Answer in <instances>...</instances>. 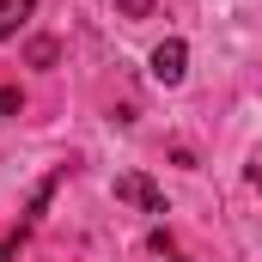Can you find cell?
<instances>
[{
    "label": "cell",
    "mask_w": 262,
    "mask_h": 262,
    "mask_svg": "<svg viewBox=\"0 0 262 262\" xmlns=\"http://www.w3.org/2000/svg\"><path fill=\"white\" fill-rule=\"evenodd\" d=\"M31 12H37V0H0V43H6V37H18Z\"/></svg>",
    "instance_id": "obj_3"
},
{
    "label": "cell",
    "mask_w": 262,
    "mask_h": 262,
    "mask_svg": "<svg viewBox=\"0 0 262 262\" xmlns=\"http://www.w3.org/2000/svg\"><path fill=\"white\" fill-rule=\"evenodd\" d=\"M18 238H25V232H0V262H6L12 250H18Z\"/></svg>",
    "instance_id": "obj_6"
},
{
    "label": "cell",
    "mask_w": 262,
    "mask_h": 262,
    "mask_svg": "<svg viewBox=\"0 0 262 262\" xmlns=\"http://www.w3.org/2000/svg\"><path fill=\"white\" fill-rule=\"evenodd\" d=\"M18 104H25L18 85H0V116H18Z\"/></svg>",
    "instance_id": "obj_5"
},
{
    "label": "cell",
    "mask_w": 262,
    "mask_h": 262,
    "mask_svg": "<svg viewBox=\"0 0 262 262\" xmlns=\"http://www.w3.org/2000/svg\"><path fill=\"white\" fill-rule=\"evenodd\" d=\"M159 262H183V256H171V250H159Z\"/></svg>",
    "instance_id": "obj_8"
},
{
    "label": "cell",
    "mask_w": 262,
    "mask_h": 262,
    "mask_svg": "<svg viewBox=\"0 0 262 262\" xmlns=\"http://www.w3.org/2000/svg\"><path fill=\"white\" fill-rule=\"evenodd\" d=\"M122 12H152V0H116Z\"/></svg>",
    "instance_id": "obj_7"
},
{
    "label": "cell",
    "mask_w": 262,
    "mask_h": 262,
    "mask_svg": "<svg viewBox=\"0 0 262 262\" xmlns=\"http://www.w3.org/2000/svg\"><path fill=\"white\" fill-rule=\"evenodd\" d=\"M116 201H128V207H140V213H165V195H159V183H146L140 171L116 177Z\"/></svg>",
    "instance_id": "obj_2"
},
{
    "label": "cell",
    "mask_w": 262,
    "mask_h": 262,
    "mask_svg": "<svg viewBox=\"0 0 262 262\" xmlns=\"http://www.w3.org/2000/svg\"><path fill=\"white\" fill-rule=\"evenodd\" d=\"M183 73H189V43L183 37H165L152 49V79L159 85H183Z\"/></svg>",
    "instance_id": "obj_1"
},
{
    "label": "cell",
    "mask_w": 262,
    "mask_h": 262,
    "mask_svg": "<svg viewBox=\"0 0 262 262\" xmlns=\"http://www.w3.org/2000/svg\"><path fill=\"white\" fill-rule=\"evenodd\" d=\"M55 61V43H49V37H37V43H31V67H49Z\"/></svg>",
    "instance_id": "obj_4"
}]
</instances>
